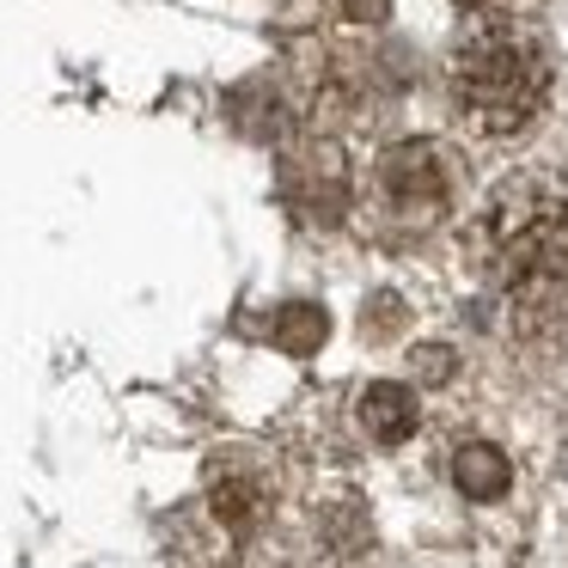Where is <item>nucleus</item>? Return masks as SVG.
Here are the masks:
<instances>
[{"label": "nucleus", "mask_w": 568, "mask_h": 568, "mask_svg": "<svg viewBox=\"0 0 568 568\" xmlns=\"http://www.w3.org/2000/svg\"><path fill=\"white\" fill-rule=\"evenodd\" d=\"M446 87L465 123H477L483 135H514L550 99V55L519 26H477L453 43Z\"/></svg>", "instance_id": "obj_1"}, {"label": "nucleus", "mask_w": 568, "mask_h": 568, "mask_svg": "<svg viewBox=\"0 0 568 568\" xmlns=\"http://www.w3.org/2000/svg\"><path fill=\"white\" fill-rule=\"evenodd\" d=\"M361 428L373 434L379 446H397V440H409L416 434V392L409 385H397V379H379V385H367L361 392Z\"/></svg>", "instance_id": "obj_5"}, {"label": "nucleus", "mask_w": 568, "mask_h": 568, "mask_svg": "<svg viewBox=\"0 0 568 568\" xmlns=\"http://www.w3.org/2000/svg\"><path fill=\"white\" fill-rule=\"evenodd\" d=\"M324 336H331V318H324V306H306V300H294V306H282L270 318V343L282 348V355H318Z\"/></svg>", "instance_id": "obj_8"}, {"label": "nucleus", "mask_w": 568, "mask_h": 568, "mask_svg": "<svg viewBox=\"0 0 568 568\" xmlns=\"http://www.w3.org/2000/svg\"><path fill=\"white\" fill-rule=\"evenodd\" d=\"M373 202L392 226L404 233H428L446 221L453 209V172H446V153L428 141H397L379 165H373Z\"/></svg>", "instance_id": "obj_3"}, {"label": "nucleus", "mask_w": 568, "mask_h": 568, "mask_svg": "<svg viewBox=\"0 0 568 568\" xmlns=\"http://www.w3.org/2000/svg\"><path fill=\"white\" fill-rule=\"evenodd\" d=\"M409 361H416V379L422 385H446V379H453V367H458V355L446 343H422Z\"/></svg>", "instance_id": "obj_9"}, {"label": "nucleus", "mask_w": 568, "mask_h": 568, "mask_svg": "<svg viewBox=\"0 0 568 568\" xmlns=\"http://www.w3.org/2000/svg\"><path fill=\"white\" fill-rule=\"evenodd\" d=\"M453 483L470 495V501H501L507 483H514V470H507V453L501 446H465V453L453 458Z\"/></svg>", "instance_id": "obj_6"}, {"label": "nucleus", "mask_w": 568, "mask_h": 568, "mask_svg": "<svg viewBox=\"0 0 568 568\" xmlns=\"http://www.w3.org/2000/svg\"><path fill=\"white\" fill-rule=\"evenodd\" d=\"M336 13H343L348 26H379V19L392 13V0H336Z\"/></svg>", "instance_id": "obj_10"}, {"label": "nucleus", "mask_w": 568, "mask_h": 568, "mask_svg": "<svg viewBox=\"0 0 568 568\" xmlns=\"http://www.w3.org/2000/svg\"><path fill=\"white\" fill-rule=\"evenodd\" d=\"M477 251L495 282L544 287L568 282V190L550 172H514L489 190Z\"/></svg>", "instance_id": "obj_2"}, {"label": "nucleus", "mask_w": 568, "mask_h": 568, "mask_svg": "<svg viewBox=\"0 0 568 568\" xmlns=\"http://www.w3.org/2000/svg\"><path fill=\"white\" fill-rule=\"evenodd\" d=\"M458 7H483V0H458Z\"/></svg>", "instance_id": "obj_11"}, {"label": "nucleus", "mask_w": 568, "mask_h": 568, "mask_svg": "<svg viewBox=\"0 0 568 568\" xmlns=\"http://www.w3.org/2000/svg\"><path fill=\"white\" fill-rule=\"evenodd\" d=\"M282 202L306 226H336L348 214V165L331 141H300L282 160Z\"/></svg>", "instance_id": "obj_4"}, {"label": "nucleus", "mask_w": 568, "mask_h": 568, "mask_svg": "<svg viewBox=\"0 0 568 568\" xmlns=\"http://www.w3.org/2000/svg\"><path fill=\"white\" fill-rule=\"evenodd\" d=\"M209 501H214V514L226 519L233 531H251L263 519V483L251 477V470H214V483H209Z\"/></svg>", "instance_id": "obj_7"}]
</instances>
